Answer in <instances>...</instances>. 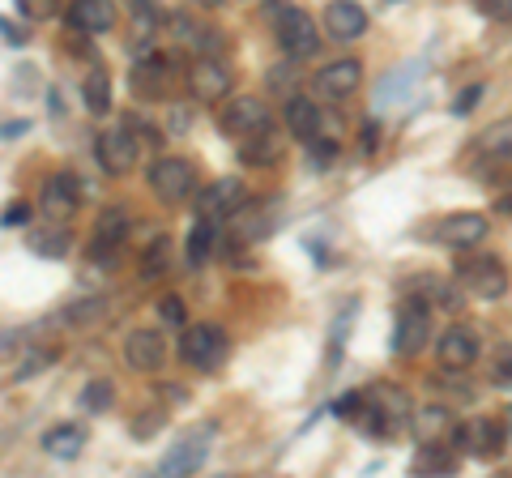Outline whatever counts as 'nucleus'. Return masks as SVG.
<instances>
[{"mask_svg":"<svg viewBox=\"0 0 512 478\" xmlns=\"http://www.w3.org/2000/svg\"><path fill=\"white\" fill-rule=\"evenodd\" d=\"M231 82H235L231 65H222V60H214V56L192 60V69H188V90H192V99H201V103H218V99H227Z\"/></svg>","mask_w":512,"mask_h":478,"instance_id":"11","label":"nucleus"},{"mask_svg":"<svg viewBox=\"0 0 512 478\" xmlns=\"http://www.w3.org/2000/svg\"><path fill=\"white\" fill-rule=\"evenodd\" d=\"M325 35L338 43H355L367 35V13L355 0H329L325 5Z\"/></svg>","mask_w":512,"mask_h":478,"instance_id":"18","label":"nucleus"},{"mask_svg":"<svg viewBox=\"0 0 512 478\" xmlns=\"http://www.w3.org/2000/svg\"><path fill=\"white\" fill-rule=\"evenodd\" d=\"M248 205V188L244 180H235V175H227V180H214V184H205L201 188V197H197V214L201 218H235L239 210Z\"/></svg>","mask_w":512,"mask_h":478,"instance_id":"8","label":"nucleus"},{"mask_svg":"<svg viewBox=\"0 0 512 478\" xmlns=\"http://www.w3.org/2000/svg\"><path fill=\"white\" fill-rule=\"evenodd\" d=\"M478 9L491 13V18H508V13H512V0H478Z\"/></svg>","mask_w":512,"mask_h":478,"instance_id":"40","label":"nucleus"},{"mask_svg":"<svg viewBox=\"0 0 512 478\" xmlns=\"http://www.w3.org/2000/svg\"><path fill=\"white\" fill-rule=\"evenodd\" d=\"M478 350H483V342H478L474 325H448L440 333V342H436V359H440V368H448V372H466L470 363L478 359Z\"/></svg>","mask_w":512,"mask_h":478,"instance_id":"10","label":"nucleus"},{"mask_svg":"<svg viewBox=\"0 0 512 478\" xmlns=\"http://www.w3.org/2000/svg\"><path fill=\"white\" fill-rule=\"evenodd\" d=\"M124 231H128V218H124L120 210H103L99 222H94L90 252H94V257H111V252L124 244Z\"/></svg>","mask_w":512,"mask_h":478,"instance_id":"24","label":"nucleus"},{"mask_svg":"<svg viewBox=\"0 0 512 478\" xmlns=\"http://www.w3.org/2000/svg\"><path fill=\"white\" fill-rule=\"evenodd\" d=\"M69 22L82 35H107V30H116V5L111 0H73Z\"/></svg>","mask_w":512,"mask_h":478,"instance_id":"21","label":"nucleus"},{"mask_svg":"<svg viewBox=\"0 0 512 478\" xmlns=\"http://www.w3.org/2000/svg\"><path fill=\"white\" fill-rule=\"evenodd\" d=\"M30 218V205H9V210H5V218H0V222H5V227H22V222Z\"/></svg>","mask_w":512,"mask_h":478,"instance_id":"39","label":"nucleus"},{"mask_svg":"<svg viewBox=\"0 0 512 478\" xmlns=\"http://www.w3.org/2000/svg\"><path fill=\"white\" fill-rule=\"evenodd\" d=\"M333 158H338V146H333V141H325V146H320V137L312 141V163L316 167H329Z\"/></svg>","mask_w":512,"mask_h":478,"instance_id":"37","label":"nucleus"},{"mask_svg":"<svg viewBox=\"0 0 512 478\" xmlns=\"http://www.w3.org/2000/svg\"><path fill=\"white\" fill-rule=\"evenodd\" d=\"M487 231H491V222L483 218V214H448L440 227H436V239L444 248H478L487 239Z\"/></svg>","mask_w":512,"mask_h":478,"instance_id":"16","label":"nucleus"},{"mask_svg":"<svg viewBox=\"0 0 512 478\" xmlns=\"http://www.w3.org/2000/svg\"><path fill=\"white\" fill-rule=\"evenodd\" d=\"M124 359H128V368L133 372H158L163 368V359H167L163 333L158 329H133L128 333V342H124Z\"/></svg>","mask_w":512,"mask_h":478,"instance_id":"17","label":"nucleus"},{"mask_svg":"<svg viewBox=\"0 0 512 478\" xmlns=\"http://www.w3.org/2000/svg\"><path fill=\"white\" fill-rule=\"evenodd\" d=\"M137 99H163L171 86V60L167 56H146L141 65H133V77H128Z\"/></svg>","mask_w":512,"mask_h":478,"instance_id":"20","label":"nucleus"},{"mask_svg":"<svg viewBox=\"0 0 512 478\" xmlns=\"http://www.w3.org/2000/svg\"><path fill=\"white\" fill-rule=\"evenodd\" d=\"M239 158H244L248 167H269L282 158V133L274 129V120L265 124V129H256L244 137V146H239Z\"/></svg>","mask_w":512,"mask_h":478,"instance_id":"22","label":"nucleus"},{"mask_svg":"<svg viewBox=\"0 0 512 478\" xmlns=\"http://www.w3.org/2000/svg\"><path fill=\"white\" fill-rule=\"evenodd\" d=\"M163 321H171V325H184V304L175 295H167L163 299Z\"/></svg>","mask_w":512,"mask_h":478,"instance_id":"38","label":"nucleus"},{"mask_svg":"<svg viewBox=\"0 0 512 478\" xmlns=\"http://www.w3.org/2000/svg\"><path fill=\"white\" fill-rule=\"evenodd\" d=\"M227 355H231V342H227V333H222L218 325L201 321V325H188V329H184V338H180V359L188 363V368H197V372H218Z\"/></svg>","mask_w":512,"mask_h":478,"instance_id":"2","label":"nucleus"},{"mask_svg":"<svg viewBox=\"0 0 512 478\" xmlns=\"http://www.w3.org/2000/svg\"><path fill=\"white\" fill-rule=\"evenodd\" d=\"M414 474H453L457 470V449L444 440H423V449L410 461Z\"/></svg>","mask_w":512,"mask_h":478,"instance_id":"25","label":"nucleus"},{"mask_svg":"<svg viewBox=\"0 0 512 478\" xmlns=\"http://www.w3.org/2000/svg\"><path fill=\"white\" fill-rule=\"evenodd\" d=\"M410 427H414V436L419 440H444V436H453V414H448L444 406H427V410H419L410 419Z\"/></svg>","mask_w":512,"mask_h":478,"instance_id":"27","label":"nucleus"},{"mask_svg":"<svg viewBox=\"0 0 512 478\" xmlns=\"http://www.w3.org/2000/svg\"><path fill=\"white\" fill-rule=\"evenodd\" d=\"M210 436H214V427L205 423V427H197V432L192 436H184L180 444H175V449L158 461V474L163 478H175V474H192L205 461V453H210Z\"/></svg>","mask_w":512,"mask_h":478,"instance_id":"14","label":"nucleus"},{"mask_svg":"<svg viewBox=\"0 0 512 478\" xmlns=\"http://www.w3.org/2000/svg\"><path fill=\"white\" fill-rule=\"evenodd\" d=\"M137 137L124 129H103L99 133V141H94V158H99V167L107 171V175H128L137 167Z\"/></svg>","mask_w":512,"mask_h":478,"instance_id":"9","label":"nucleus"},{"mask_svg":"<svg viewBox=\"0 0 512 478\" xmlns=\"http://www.w3.org/2000/svg\"><path fill=\"white\" fill-rule=\"evenodd\" d=\"M282 124H286V133H291L295 141L312 146V141L320 137V107H316L312 99H303V94H286Z\"/></svg>","mask_w":512,"mask_h":478,"instance_id":"19","label":"nucleus"},{"mask_svg":"<svg viewBox=\"0 0 512 478\" xmlns=\"http://www.w3.org/2000/svg\"><path fill=\"white\" fill-rule=\"evenodd\" d=\"M500 210H508V214H512V197H508V201H500Z\"/></svg>","mask_w":512,"mask_h":478,"instance_id":"41","label":"nucleus"},{"mask_svg":"<svg viewBox=\"0 0 512 478\" xmlns=\"http://www.w3.org/2000/svg\"><path fill=\"white\" fill-rule=\"evenodd\" d=\"M427 338H431V308L423 299H402L393 325V355L414 359L419 350H427Z\"/></svg>","mask_w":512,"mask_h":478,"instance_id":"4","label":"nucleus"},{"mask_svg":"<svg viewBox=\"0 0 512 478\" xmlns=\"http://www.w3.org/2000/svg\"><path fill=\"white\" fill-rule=\"evenodd\" d=\"M18 13L30 22H47V18L60 13V0H18Z\"/></svg>","mask_w":512,"mask_h":478,"instance_id":"33","label":"nucleus"},{"mask_svg":"<svg viewBox=\"0 0 512 478\" xmlns=\"http://www.w3.org/2000/svg\"><path fill=\"white\" fill-rule=\"evenodd\" d=\"M269 13H274L282 52L291 56V60H308V56L320 52V30H316V22H312L303 9H295V5H274Z\"/></svg>","mask_w":512,"mask_h":478,"instance_id":"3","label":"nucleus"},{"mask_svg":"<svg viewBox=\"0 0 512 478\" xmlns=\"http://www.w3.org/2000/svg\"><path fill=\"white\" fill-rule=\"evenodd\" d=\"M163 423H167V410H163V406H150V410L137 414L128 432H133V440H150L154 432H163Z\"/></svg>","mask_w":512,"mask_h":478,"instance_id":"32","label":"nucleus"},{"mask_svg":"<svg viewBox=\"0 0 512 478\" xmlns=\"http://www.w3.org/2000/svg\"><path fill=\"white\" fill-rule=\"evenodd\" d=\"M214 252V218H197L188 231V244H184V257L188 265H205Z\"/></svg>","mask_w":512,"mask_h":478,"instance_id":"28","label":"nucleus"},{"mask_svg":"<svg viewBox=\"0 0 512 478\" xmlns=\"http://www.w3.org/2000/svg\"><path fill=\"white\" fill-rule=\"evenodd\" d=\"M483 146H487V150H495V154H512V116H508L504 124H495V129L487 133Z\"/></svg>","mask_w":512,"mask_h":478,"instance_id":"34","label":"nucleus"},{"mask_svg":"<svg viewBox=\"0 0 512 478\" xmlns=\"http://www.w3.org/2000/svg\"><path fill=\"white\" fill-rule=\"evenodd\" d=\"M218 124H222V133H231V137H248V133L269 124V103L256 99V94H239V99H231L227 107H222Z\"/></svg>","mask_w":512,"mask_h":478,"instance_id":"13","label":"nucleus"},{"mask_svg":"<svg viewBox=\"0 0 512 478\" xmlns=\"http://www.w3.org/2000/svg\"><path fill=\"white\" fill-rule=\"evenodd\" d=\"M355 419H359V427H363L367 436L389 440L393 432H402V427H410V419H414L410 393L397 389V385H376V389H367Z\"/></svg>","mask_w":512,"mask_h":478,"instance_id":"1","label":"nucleus"},{"mask_svg":"<svg viewBox=\"0 0 512 478\" xmlns=\"http://www.w3.org/2000/svg\"><path fill=\"white\" fill-rule=\"evenodd\" d=\"M448 440H453V449L470 453V457H478V461H491V457H500V453H504V427L495 423V419L457 423Z\"/></svg>","mask_w":512,"mask_h":478,"instance_id":"7","label":"nucleus"},{"mask_svg":"<svg viewBox=\"0 0 512 478\" xmlns=\"http://www.w3.org/2000/svg\"><path fill=\"white\" fill-rule=\"evenodd\" d=\"M150 188H154V197H163L167 205H180L192 197V188H197V167H192L188 158H158L150 167Z\"/></svg>","mask_w":512,"mask_h":478,"instance_id":"6","label":"nucleus"},{"mask_svg":"<svg viewBox=\"0 0 512 478\" xmlns=\"http://www.w3.org/2000/svg\"><path fill=\"white\" fill-rule=\"evenodd\" d=\"M205 5H218V0H205Z\"/></svg>","mask_w":512,"mask_h":478,"instance_id":"42","label":"nucleus"},{"mask_svg":"<svg viewBox=\"0 0 512 478\" xmlns=\"http://www.w3.org/2000/svg\"><path fill=\"white\" fill-rule=\"evenodd\" d=\"M491 380L500 389H512V346H504L500 355H495V363H491Z\"/></svg>","mask_w":512,"mask_h":478,"instance_id":"35","label":"nucleus"},{"mask_svg":"<svg viewBox=\"0 0 512 478\" xmlns=\"http://www.w3.org/2000/svg\"><path fill=\"white\" fill-rule=\"evenodd\" d=\"M359 82H363V65L359 60H350V56H342V60H333V65H325L316 77H312V86H316V94H325V99H350V94L359 90Z\"/></svg>","mask_w":512,"mask_h":478,"instance_id":"15","label":"nucleus"},{"mask_svg":"<svg viewBox=\"0 0 512 478\" xmlns=\"http://www.w3.org/2000/svg\"><path fill=\"white\" fill-rule=\"evenodd\" d=\"M478 99H483V86H470L466 94H457V103H453V116H466V111L478 107Z\"/></svg>","mask_w":512,"mask_h":478,"instance_id":"36","label":"nucleus"},{"mask_svg":"<svg viewBox=\"0 0 512 478\" xmlns=\"http://www.w3.org/2000/svg\"><path fill=\"white\" fill-rule=\"evenodd\" d=\"M82 210V188H77V175L73 171H56L52 180L43 184V214L52 222H69Z\"/></svg>","mask_w":512,"mask_h":478,"instance_id":"12","label":"nucleus"},{"mask_svg":"<svg viewBox=\"0 0 512 478\" xmlns=\"http://www.w3.org/2000/svg\"><path fill=\"white\" fill-rule=\"evenodd\" d=\"M457 282L478 299H500L508 295V269L500 257H466L457 265Z\"/></svg>","mask_w":512,"mask_h":478,"instance_id":"5","label":"nucleus"},{"mask_svg":"<svg viewBox=\"0 0 512 478\" xmlns=\"http://www.w3.org/2000/svg\"><path fill=\"white\" fill-rule=\"evenodd\" d=\"M82 449H86V427H77V423H60L43 436V453L56 461H77Z\"/></svg>","mask_w":512,"mask_h":478,"instance_id":"23","label":"nucleus"},{"mask_svg":"<svg viewBox=\"0 0 512 478\" xmlns=\"http://www.w3.org/2000/svg\"><path fill=\"white\" fill-rule=\"evenodd\" d=\"M82 99H86L90 116H107V111H111V77H107L103 65H94V69L82 77Z\"/></svg>","mask_w":512,"mask_h":478,"instance_id":"26","label":"nucleus"},{"mask_svg":"<svg viewBox=\"0 0 512 478\" xmlns=\"http://www.w3.org/2000/svg\"><path fill=\"white\" fill-rule=\"evenodd\" d=\"M26 244H30V252H39V257H64V252H69V231H64V222H56V227H47V231H30Z\"/></svg>","mask_w":512,"mask_h":478,"instance_id":"29","label":"nucleus"},{"mask_svg":"<svg viewBox=\"0 0 512 478\" xmlns=\"http://www.w3.org/2000/svg\"><path fill=\"white\" fill-rule=\"evenodd\" d=\"M82 410L86 414H107L111 410V402H116V389H111V380H90V385L82 389Z\"/></svg>","mask_w":512,"mask_h":478,"instance_id":"30","label":"nucleus"},{"mask_svg":"<svg viewBox=\"0 0 512 478\" xmlns=\"http://www.w3.org/2000/svg\"><path fill=\"white\" fill-rule=\"evenodd\" d=\"M414 77H419V69H406V73H389V77H384V82H380V90H376V107L384 111V107H389V103H402V94H406V86L414 82Z\"/></svg>","mask_w":512,"mask_h":478,"instance_id":"31","label":"nucleus"}]
</instances>
